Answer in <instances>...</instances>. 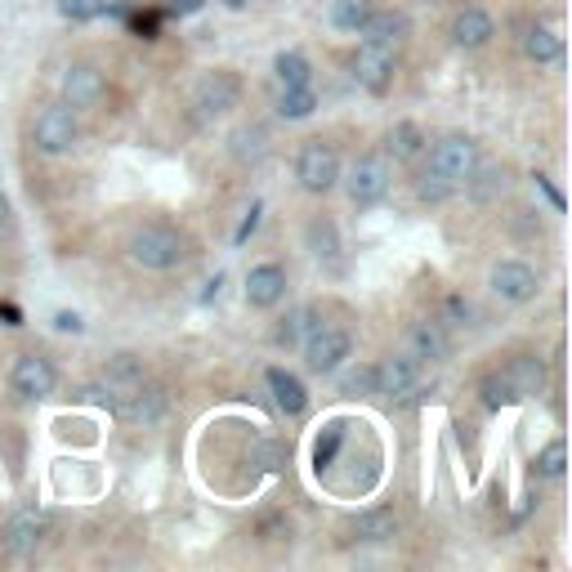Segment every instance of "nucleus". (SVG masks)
<instances>
[{
	"mask_svg": "<svg viewBox=\"0 0 572 572\" xmlns=\"http://www.w3.org/2000/svg\"><path fill=\"white\" fill-rule=\"evenodd\" d=\"M126 255L148 273H170L188 260V242H184V233H175V228L148 224L126 242Z\"/></svg>",
	"mask_w": 572,
	"mask_h": 572,
	"instance_id": "obj_1",
	"label": "nucleus"
},
{
	"mask_svg": "<svg viewBox=\"0 0 572 572\" xmlns=\"http://www.w3.org/2000/svg\"><path fill=\"white\" fill-rule=\"evenodd\" d=\"M474 166H479V143L470 135H443L434 143V152H429V170L443 175L452 188L465 184L474 175Z\"/></svg>",
	"mask_w": 572,
	"mask_h": 572,
	"instance_id": "obj_2",
	"label": "nucleus"
},
{
	"mask_svg": "<svg viewBox=\"0 0 572 572\" xmlns=\"http://www.w3.org/2000/svg\"><path fill=\"white\" fill-rule=\"evenodd\" d=\"M295 175H300V184L309 188V193H331V188L340 184V157L331 143L313 139L300 148V161H295Z\"/></svg>",
	"mask_w": 572,
	"mask_h": 572,
	"instance_id": "obj_3",
	"label": "nucleus"
},
{
	"mask_svg": "<svg viewBox=\"0 0 572 572\" xmlns=\"http://www.w3.org/2000/svg\"><path fill=\"white\" fill-rule=\"evenodd\" d=\"M394 72H398V54L394 45H376V41H362L358 54H354V76L362 90L371 94H385L394 85Z\"/></svg>",
	"mask_w": 572,
	"mask_h": 572,
	"instance_id": "obj_4",
	"label": "nucleus"
},
{
	"mask_svg": "<svg viewBox=\"0 0 572 572\" xmlns=\"http://www.w3.org/2000/svg\"><path fill=\"white\" fill-rule=\"evenodd\" d=\"M349 349H354V340H349V331L340 327H313L309 336H304V362H309V371H318V376H327V371H336L340 362L349 358Z\"/></svg>",
	"mask_w": 572,
	"mask_h": 572,
	"instance_id": "obj_5",
	"label": "nucleus"
},
{
	"mask_svg": "<svg viewBox=\"0 0 572 572\" xmlns=\"http://www.w3.org/2000/svg\"><path fill=\"white\" fill-rule=\"evenodd\" d=\"M76 139H81V126H76V108H68V103H59V108H45L41 117H36V148L50 152V157L72 152Z\"/></svg>",
	"mask_w": 572,
	"mask_h": 572,
	"instance_id": "obj_6",
	"label": "nucleus"
},
{
	"mask_svg": "<svg viewBox=\"0 0 572 572\" xmlns=\"http://www.w3.org/2000/svg\"><path fill=\"white\" fill-rule=\"evenodd\" d=\"M9 385H14L18 398H27V403H41V398L54 394V385H59V371H54L50 358L23 354V358L14 362V371H9Z\"/></svg>",
	"mask_w": 572,
	"mask_h": 572,
	"instance_id": "obj_7",
	"label": "nucleus"
},
{
	"mask_svg": "<svg viewBox=\"0 0 572 572\" xmlns=\"http://www.w3.org/2000/svg\"><path fill=\"white\" fill-rule=\"evenodd\" d=\"M389 179L394 175H389L385 157H362L345 175V193H349V202L354 206H371V202H380V197L389 193Z\"/></svg>",
	"mask_w": 572,
	"mask_h": 572,
	"instance_id": "obj_8",
	"label": "nucleus"
},
{
	"mask_svg": "<svg viewBox=\"0 0 572 572\" xmlns=\"http://www.w3.org/2000/svg\"><path fill=\"white\" fill-rule=\"evenodd\" d=\"M488 286H492V295L505 304H528L532 295H537V273L528 269L523 260H501V264H492V273H488Z\"/></svg>",
	"mask_w": 572,
	"mask_h": 572,
	"instance_id": "obj_9",
	"label": "nucleus"
},
{
	"mask_svg": "<svg viewBox=\"0 0 572 572\" xmlns=\"http://www.w3.org/2000/svg\"><path fill=\"white\" fill-rule=\"evenodd\" d=\"M237 103H242V81H237V72L219 68L211 76H202V85H197V108H202V117H224Z\"/></svg>",
	"mask_w": 572,
	"mask_h": 572,
	"instance_id": "obj_10",
	"label": "nucleus"
},
{
	"mask_svg": "<svg viewBox=\"0 0 572 572\" xmlns=\"http://www.w3.org/2000/svg\"><path fill=\"white\" fill-rule=\"evenodd\" d=\"M416 380H421V362L412 354H398V358H385L376 367V394L380 398H403L416 389Z\"/></svg>",
	"mask_w": 572,
	"mask_h": 572,
	"instance_id": "obj_11",
	"label": "nucleus"
},
{
	"mask_svg": "<svg viewBox=\"0 0 572 572\" xmlns=\"http://www.w3.org/2000/svg\"><path fill=\"white\" fill-rule=\"evenodd\" d=\"M103 99V72L90 68V63H72L63 72V103L68 108H94Z\"/></svg>",
	"mask_w": 572,
	"mask_h": 572,
	"instance_id": "obj_12",
	"label": "nucleus"
},
{
	"mask_svg": "<svg viewBox=\"0 0 572 572\" xmlns=\"http://www.w3.org/2000/svg\"><path fill=\"white\" fill-rule=\"evenodd\" d=\"M286 295V269L282 264H255L251 273H246V304H255V309H273Z\"/></svg>",
	"mask_w": 572,
	"mask_h": 572,
	"instance_id": "obj_13",
	"label": "nucleus"
},
{
	"mask_svg": "<svg viewBox=\"0 0 572 572\" xmlns=\"http://www.w3.org/2000/svg\"><path fill=\"white\" fill-rule=\"evenodd\" d=\"M117 416L130 425H157L161 416H166V394H161L157 385H135L126 394V403L117 407Z\"/></svg>",
	"mask_w": 572,
	"mask_h": 572,
	"instance_id": "obj_14",
	"label": "nucleus"
},
{
	"mask_svg": "<svg viewBox=\"0 0 572 572\" xmlns=\"http://www.w3.org/2000/svg\"><path fill=\"white\" fill-rule=\"evenodd\" d=\"M269 394H273V403H278V412L282 416H304V407H309V389H304V380L295 376V371H286V367H269Z\"/></svg>",
	"mask_w": 572,
	"mask_h": 572,
	"instance_id": "obj_15",
	"label": "nucleus"
},
{
	"mask_svg": "<svg viewBox=\"0 0 572 572\" xmlns=\"http://www.w3.org/2000/svg\"><path fill=\"white\" fill-rule=\"evenodd\" d=\"M492 32H497V23H492V14L479 5H465L452 23V41L461 45V50H483V45L492 41Z\"/></svg>",
	"mask_w": 572,
	"mask_h": 572,
	"instance_id": "obj_16",
	"label": "nucleus"
},
{
	"mask_svg": "<svg viewBox=\"0 0 572 572\" xmlns=\"http://www.w3.org/2000/svg\"><path fill=\"white\" fill-rule=\"evenodd\" d=\"M362 41H376V45H398L407 32H412V23H407L403 9H371L367 18H362Z\"/></svg>",
	"mask_w": 572,
	"mask_h": 572,
	"instance_id": "obj_17",
	"label": "nucleus"
},
{
	"mask_svg": "<svg viewBox=\"0 0 572 572\" xmlns=\"http://www.w3.org/2000/svg\"><path fill=\"white\" fill-rule=\"evenodd\" d=\"M447 349H452V340H447L443 322H416L412 331H407V354H412L416 362H443Z\"/></svg>",
	"mask_w": 572,
	"mask_h": 572,
	"instance_id": "obj_18",
	"label": "nucleus"
},
{
	"mask_svg": "<svg viewBox=\"0 0 572 572\" xmlns=\"http://www.w3.org/2000/svg\"><path fill=\"white\" fill-rule=\"evenodd\" d=\"M41 532H45V514L41 510H18L5 528V550L9 555H32L41 546Z\"/></svg>",
	"mask_w": 572,
	"mask_h": 572,
	"instance_id": "obj_19",
	"label": "nucleus"
},
{
	"mask_svg": "<svg viewBox=\"0 0 572 572\" xmlns=\"http://www.w3.org/2000/svg\"><path fill=\"white\" fill-rule=\"evenodd\" d=\"M501 376H505V385L514 389V398H532L546 389V362L532 354H519V358H510V367H505Z\"/></svg>",
	"mask_w": 572,
	"mask_h": 572,
	"instance_id": "obj_20",
	"label": "nucleus"
},
{
	"mask_svg": "<svg viewBox=\"0 0 572 572\" xmlns=\"http://www.w3.org/2000/svg\"><path fill=\"white\" fill-rule=\"evenodd\" d=\"M523 54H528L532 63H559L564 59V36L555 32V27H528L523 32Z\"/></svg>",
	"mask_w": 572,
	"mask_h": 572,
	"instance_id": "obj_21",
	"label": "nucleus"
},
{
	"mask_svg": "<svg viewBox=\"0 0 572 572\" xmlns=\"http://www.w3.org/2000/svg\"><path fill=\"white\" fill-rule=\"evenodd\" d=\"M354 537L358 541H394V532H398V514L394 510H362L354 523Z\"/></svg>",
	"mask_w": 572,
	"mask_h": 572,
	"instance_id": "obj_22",
	"label": "nucleus"
},
{
	"mask_svg": "<svg viewBox=\"0 0 572 572\" xmlns=\"http://www.w3.org/2000/svg\"><path fill=\"white\" fill-rule=\"evenodd\" d=\"M313 108H318V94H313V85H282V94H278V117L304 121V117H313Z\"/></svg>",
	"mask_w": 572,
	"mask_h": 572,
	"instance_id": "obj_23",
	"label": "nucleus"
},
{
	"mask_svg": "<svg viewBox=\"0 0 572 572\" xmlns=\"http://www.w3.org/2000/svg\"><path fill=\"white\" fill-rule=\"evenodd\" d=\"M389 152H394V161H412L425 152V135L416 121H398L394 130H389Z\"/></svg>",
	"mask_w": 572,
	"mask_h": 572,
	"instance_id": "obj_24",
	"label": "nucleus"
},
{
	"mask_svg": "<svg viewBox=\"0 0 572 572\" xmlns=\"http://www.w3.org/2000/svg\"><path fill=\"white\" fill-rule=\"evenodd\" d=\"M304 237H309V251L318 255V260H327V264L340 260V233H336V224H331V219H313Z\"/></svg>",
	"mask_w": 572,
	"mask_h": 572,
	"instance_id": "obj_25",
	"label": "nucleus"
},
{
	"mask_svg": "<svg viewBox=\"0 0 572 572\" xmlns=\"http://www.w3.org/2000/svg\"><path fill=\"white\" fill-rule=\"evenodd\" d=\"M233 157L237 161H264V152H269V130L264 126H242L233 130Z\"/></svg>",
	"mask_w": 572,
	"mask_h": 572,
	"instance_id": "obj_26",
	"label": "nucleus"
},
{
	"mask_svg": "<svg viewBox=\"0 0 572 572\" xmlns=\"http://www.w3.org/2000/svg\"><path fill=\"white\" fill-rule=\"evenodd\" d=\"M465 188H470L474 202H492V197L505 193V170H501V166H492V170L474 166V175L465 179Z\"/></svg>",
	"mask_w": 572,
	"mask_h": 572,
	"instance_id": "obj_27",
	"label": "nucleus"
},
{
	"mask_svg": "<svg viewBox=\"0 0 572 572\" xmlns=\"http://www.w3.org/2000/svg\"><path fill=\"white\" fill-rule=\"evenodd\" d=\"M273 72H278V85H309L313 81V68L304 54L295 50H282L278 59H273Z\"/></svg>",
	"mask_w": 572,
	"mask_h": 572,
	"instance_id": "obj_28",
	"label": "nucleus"
},
{
	"mask_svg": "<svg viewBox=\"0 0 572 572\" xmlns=\"http://www.w3.org/2000/svg\"><path fill=\"white\" fill-rule=\"evenodd\" d=\"M313 327H322L318 313H313V309H295V313H286L282 327H278V345H300V340L309 336Z\"/></svg>",
	"mask_w": 572,
	"mask_h": 572,
	"instance_id": "obj_29",
	"label": "nucleus"
},
{
	"mask_svg": "<svg viewBox=\"0 0 572 572\" xmlns=\"http://www.w3.org/2000/svg\"><path fill=\"white\" fill-rule=\"evenodd\" d=\"M340 443H345V421H331V425L318 434V443H313V465H318V470H327V465L336 461Z\"/></svg>",
	"mask_w": 572,
	"mask_h": 572,
	"instance_id": "obj_30",
	"label": "nucleus"
},
{
	"mask_svg": "<svg viewBox=\"0 0 572 572\" xmlns=\"http://www.w3.org/2000/svg\"><path fill=\"white\" fill-rule=\"evenodd\" d=\"M564 470H568V447L564 438H555V443H546L537 452V474L541 479H564Z\"/></svg>",
	"mask_w": 572,
	"mask_h": 572,
	"instance_id": "obj_31",
	"label": "nucleus"
},
{
	"mask_svg": "<svg viewBox=\"0 0 572 572\" xmlns=\"http://www.w3.org/2000/svg\"><path fill=\"white\" fill-rule=\"evenodd\" d=\"M367 14H371V0H336V5H331V23H336L340 32H358Z\"/></svg>",
	"mask_w": 572,
	"mask_h": 572,
	"instance_id": "obj_32",
	"label": "nucleus"
},
{
	"mask_svg": "<svg viewBox=\"0 0 572 572\" xmlns=\"http://www.w3.org/2000/svg\"><path fill=\"white\" fill-rule=\"evenodd\" d=\"M103 9H108V0H59V14L68 18V23H90Z\"/></svg>",
	"mask_w": 572,
	"mask_h": 572,
	"instance_id": "obj_33",
	"label": "nucleus"
},
{
	"mask_svg": "<svg viewBox=\"0 0 572 572\" xmlns=\"http://www.w3.org/2000/svg\"><path fill=\"white\" fill-rule=\"evenodd\" d=\"M510 403H519V398H514L510 385H505V376H488V380H483V407L501 412V407H510Z\"/></svg>",
	"mask_w": 572,
	"mask_h": 572,
	"instance_id": "obj_34",
	"label": "nucleus"
},
{
	"mask_svg": "<svg viewBox=\"0 0 572 572\" xmlns=\"http://www.w3.org/2000/svg\"><path fill=\"white\" fill-rule=\"evenodd\" d=\"M416 197H421V202H447V197H452V184H447L443 175H434V170H425V175L416 179Z\"/></svg>",
	"mask_w": 572,
	"mask_h": 572,
	"instance_id": "obj_35",
	"label": "nucleus"
},
{
	"mask_svg": "<svg viewBox=\"0 0 572 572\" xmlns=\"http://www.w3.org/2000/svg\"><path fill=\"white\" fill-rule=\"evenodd\" d=\"M470 318H474V304L465 300V295H447L443 300V322L447 327H470Z\"/></svg>",
	"mask_w": 572,
	"mask_h": 572,
	"instance_id": "obj_36",
	"label": "nucleus"
},
{
	"mask_svg": "<svg viewBox=\"0 0 572 572\" xmlns=\"http://www.w3.org/2000/svg\"><path fill=\"white\" fill-rule=\"evenodd\" d=\"M345 394H376V367H358L345 376Z\"/></svg>",
	"mask_w": 572,
	"mask_h": 572,
	"instance_id": "obj_37",
	"label": "nucleus"
},
{
	"mask_svg": "<svg viewBox=\"0 0 572 572\" xmlns=\"http://www.w3.org/2000/svg\"><path fill=\"white\" fill-rule=\"evenodd\" d=\"M260 215H264V202H251V211H246V219L237 224V233H233V242H237V246H242L246 237H251L255 228H260Z\"/></svg>",
	"mask_w": 572,
	"mask_h": 572,
	"instance_id": "obj_38",
	"label": "nucleus"
},
{
	"mask_svg": "<svg viewBox=\"0 0 572 572\" xmlns=\"http://www.w3.org/2000/svg\"><path fill=\"white\" fill-rule=\"evenodd\" d=\"M537 188L550 197V206H555V211H564V193H559V188L550 184V179H541V175H537Z\"/></svg>",
	"mask_w": 572,
	"mask_h": 572,
	"instance_id": "obj_39",
	"label": "nucleus"
},
{
	"mask_svg": "<svg viewBox=\"0 0 572 572\" xmlns=\"http://www.w3.org/2000/svg\"><path fill=\"white\" fill-rule=\"evenodd\" d=\"M54 327H59V331H72V336H81L85 322L76 318V313H59V318H54Z\"/></svg>",
	"mask_w": 572,
	"mask_h": 572,
	"instance_id": "obj_40",
	"label": "nucleus"
},
{
	"mask_svg": "<svg viewBox=\"0 0 572 572\" xmlns=\"http://www.w3.org/2000/svg\"><path fill=\"white\" fill-rule=\"evenodd\" d=\"M18 322H23V313L14 304H0V327H18Z\"/></svg>",
	"mask_w": 572,
	"mask_h": 572,
	"instance_id": "obj_41",
	"label": "nucleus"
},
{
	"mask_svg": "<svg viewBox=\"0 0 572 572\" xmlns=\"http://www.w3.org/2000/svg\"><path fill=\"white\" fill-rule=\"evenodd\" d=\"M202 5H206V0H175V5H170V14H197Z\"/></svg>",
	"mask_w": 572,
	"mask_h": 572,
	"instance_id": "obj_42",
	"label": "nucleus"
},
{
	"mask_svg": "<svg viewBox=\"0 0 572 572\" xmlns=\"http://www.w3.org/2000/svg\"><path fill=\"white\" fill-rule=\"evenodd\" d=\"M219 286H224V273H215V278L206 282V295H202V300H215V295H219Z\"/></svg>",
	"mask_w": 572,
	"mask_h": 572,
	"instance_id": "obj_43",
	"label": "nucleus"
},
{
	"mask_svg": "<svg viewBox=\"0 0 572 572\" xmlns=\"http://www.w3.org/2000/svg\"><path fill=\"white\" fill-rule=\"evenodd\" d=\"M5 224H9V197L0 193V228H5Z\"/></svg>",
	"mask_w": 572,
	"mask_h": 572,
	"instance_id": "obj_44",
	"label": "nucleus"
},
{
	"mask_svg": "<svg viewBox=\"0 0 572 572\" xmlns=\"http://www.w3.org/2000/svg\"><path fill=\"white\" fill-rule=\"evenodd\" d=\"M224 5H228V9H246V0H224Z\"/></svg>",
	"mask_w": 572,
	"mask_h": 572,
	"instance_id": "obj_45",
	"label": "nucleus"
}]
</instances>
